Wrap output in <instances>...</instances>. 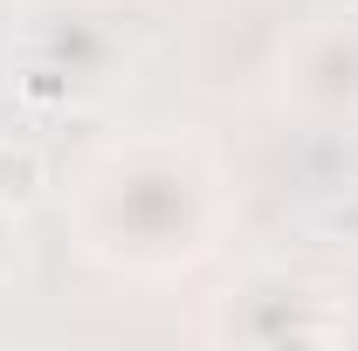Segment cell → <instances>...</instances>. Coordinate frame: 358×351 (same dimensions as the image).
<instances>
[{"label": "cell", "mask_w": 358, "mask_h": 351, "mask_svg": "<svg viewBox=\"0 0 358 351\" xmlns=\"http://www.w3.org/2000/svg\"><path fill=\"white\" fill-rule=\"evenodd\" d=\"M227 338H248V345H324L338 338V310L331 296H317L310 282H289V275H255L227 296V317H221Z\"/></svg>", "instance_id": "cell-3"}, {"label": "cell", "mask_w": 358, "mask_h": 351, "mask_svg": "<svg viewBox=\"0 0 358 351\" xmlns=\"http://www.w3.org/2000/svg\"><path fill=\"white\" fill-rule=\"evenodd\" d=\"M124 69H131V42L110 21H90L83 7L35 21V42H28V83L35 89L55 83L69 103H83V96H103Z\"/></svg>", "instance_id": "cell-2"}, {"label": "cell", "mask_w": 358, "mask_h": 351, "mask_svg": "<svg viewBox=\"0 0 358 351\" xmlns=\"http://www.w3.org/2000/svg\"><path fill=\"white\" fill-rule=\"evenodd\" d=\"M14 268V214H7V200H0V275Z\"/></svg>", "instance_id": "cell-5"}, {"label": "cell", "mask_w": 358, "mask_h": 351, "mask_svg": "<svg viewBox=\"0 0 358 351\" xmlns=\"http://www.w3.org/2000/svg\"><path fill=\"white\" fill-rule=\"evenodd\" d=\"M282 89L317 117H358V14L303 28L282 62Z\"/></svg>", "instance_id": "cell-4"}, {"label": "cell", "mask_w": 358, "mask_h": 351, "mask_svg": "<svg viewBox=\"0 0 358 351\" xmlns=\"http://www.w3.org/2000/svg\"><path fill=\"white\" fill-rule=\"evenodd\" d=\"M83 248L131 275L186 268L214 234V166L193 138H131L103 152L76 193Z\"/></svg>", "instance_id": "cell-1"}]
</instances>
